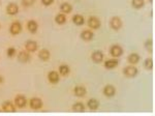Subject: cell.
Returning <instances> with one entry per match:
<instances>
[{"label":"cell","mask_w":155,"mask_h":116,"mask_svg":"<svg viewBox=\"0 0 155 116\" xmlns=\"http://www.w3.org/2000/svg\"><path fill=\"white\" fill-rule=\"evenodd\" d=\"M115 93H116V89H115V87L112 86V85H107V86L104 88V94L107 97H114Z\"/></svg>","instance_id":"cell-6"},{"label":"cell","mask_w":155,"mask_h":116,"mask_svg":"<svg viewBox=\"0 0 155 116\" xmlns=\"http://www.w3.org/2000/svg\"><path fill=\"white\" fill-rule=\"evenodd\" d=\"M110 52H111V55L113 57H120L122 54H123V49L121 48V46L119 45H113L110 49Z\"/></svg>","instance_id":"cell-1"},{"label":"cell","mask_w":155,"mask_h":116,"mask_svg":"<svg viewBox=\"0 0 155 116\" xmlns=\"http://www.w3.org/2000/svg\"><path fill=\"white\" fill-rule=\"evenodd\" d=\"M132 6L134 7V9H141V7L144 6L145 4V1L144 0H132Z\"/></svg>","instance_id":"cell-26"},{"label":"cell","mask_w":155,"mask_h":116,"mask_svg":"<svg viewBox=\"0 0 155 116\" xmlns=\"http://www.w3.org/2000/svg\"><path fill=\"white\" fill-rule=\"evenodd\" d=\"M22 3L24 6H30L34 3V0H22Z\"/></svg>","instance_id":"cell-30"},{"label":"cell","mask_w":155,"mask_h":116,"mask_svg":"<svg viewBox=\"0 0 155 116\" xmlns=\"http://www.w3.org/2000/svg\"><path fill=\"white\" fill-rule=\"evenodd\" d=\"M74 94L79 97H84V95L86 94V88L83 86H77L74 88Z\"/></svg>","instance_id":"cell-20"},{"label":"cell","mask_w":155,"mask_h":116,"mask_svg":"<svg viewBox=\"0 0 155 116\" xmlns=\"http://www.w3.org/2000/svg\"><path fill=\"white\" fill-rule=\"evenodd\" d=\"M127 60H128L129 63L136 64L140 61V56L137 54V53H132V54H130L128 57H127Z\"/></svg>","instance_id":"cell-19"},{"label":"cell","mask_w":155,"mask_h":116,"mask_svg":"<svg viewBox=\"0 0 155 116\" xmlns=\"http://www.w3.org/2000/svg\"><path fill=\"white\" fill-rule=\"evenodd\" d=\"M59 73H60L61 75H63V76L68 75V74H69V67H67V65H65V64L60 65V67H59Z\"/></svg>","instance_id":"cell-25"},{"label":"cell","mask_w":155,"mask_h":116,"mask_svg":"<svg viewBox=\"0 0 155 116\" xmlns=\"http://www.w3.org/2000/svg\"><path fill=\"white\" fill-rule=\"evenodd\" d=\"M110 26L114 30H119L122 27V21L119 17H113L110 21Z\"/></svg>","instance_id":"cell-2"},{"label":"cell","mask_w":155,"mask_h":116,"mask_svg":"<svg viewBox=\"0 0 155 116\" xmlns=\"http://www.w3.org/2000/svg\"><path fill=\"white\" fill-rule=\"evenodd\" d=\"M55 21H56V23H58V24H64L66 21V17L62 14L57 15L56 18H55Z\"/></svg>","instance_id":"cell-27"},{"label":"cell","mask_w":155,"mask_h":116,"mask_svg":"<svg viewBox=\"0 0 155 116\" xmlns=\"http://www.w3.org/2000/svg\"><path fill=\"white\" fill-rule=\"evenodd\" d=\"M88 26L92 29H97L101 27V21L96 17H90L88 19Z\"/></svg>","instance_id":"cell-4"},{"label":"cell","mask_w":155,"mask_h":116,"mask_svg":"<svg viewBox=\"0 0 155 116\" xmlns=\"http://www.w3.org/2000/svg\"><path fill=\"white\" fill-rule=\"evenodd\" d=\"M6 12L9 15H16L19 12V7L16 3H9L6 7Z\"/></svg>","instance_id":"cell-11"},{"label":"cell","mask_w":155,"mask_h":116,"mask_svg":"<svg viewBox=\"0 0 155 116\" xmlns=\"http://www.w3.org/2000/svg\"><path fill=\"white\" fill-rule=\"evenodd\" d=\"M60 9H61V12H64V14H69L72 9V6L69 3H67V2H64V3H62L61 5H60Z\"/></svg>","instance_id":"cell-21"},{"label":"cell","mask_w":155,"mask_h":116,"mask_svg":"<svg viewBox=\"0 0 155 116\" xmlns=\"http://www.w3.org/2000/svg\"><path fill=\"white\" fill-rule=\"evenodd\" d=\"M37 27H38V25L35 21H33V20H30V21L27 23V28L31 33H35L37 31Z\"/></svg>","instance_id":"cell-12"},{"label":"cell","mask_w":155,"mask_h":116,"mask_svg":"<svg viewBox=\"0 0 155 116\" xmlns=\"http://www.w3.org/2000/svg\"><path fill=\"white\" fill-rule=\"evenodd\" d=\"M25 47H26L27 51L35 52L37 49V44H36V42H34V41H28L26 43V46Z\"/></svg>","instance_id":"cell-14"},{"label":"cell","mask_w":155,"mask_h":116,"mask_svg":"<svg viewBox=\"0 0 155 116\" xmlns=\"http://www.w3.org/2000/svg\"><path fill=\"white\" fill-rule=\"evenodd\" d=\"M15 103H16V105L18 106L19 108H24L27 103L26 97H25L24 95H18V97H16V99H15Z\"/></svg>","instance_id":"cell-9"},{"label":"cell","mask_w":155,"mask_h":116,"mask_svg":"<svg viewBox=\"0 0 155 116\" xmlns=\"http://www.w3.org/2000/svg\"><path fill=\"white\" fill-rule=\"evenodd\" d=\"M18 59H19V61H21V62H27V61H29V59H30V55L27 52L22 51L19 53Z\"/></svg>","instance_id":"cell-16"},{"label":"cell","mask_w":155,"mask_h":116,"mask_svg":"<svg viewBox=\"0 0 155 116\" xmlns=\"http://www.w3.org/2000/svg\"><path fill=\"white\" fill-rule=\"evenodd\" d=\"M15 54H16V49H15V48H9V49L7 50V55H8V57H12Z\"/></svg>","instance_id":"cell-31"},{"label":"cell","mask_w":155,"mask_h":116,"mask_svg":"<svg viewBox=\"0 0 155 116\" xmlns=\"http://www.w3.org/2000/svg\"><path fill=\"white\" fill-rule=\"evenodd\" d=\"M2 109H3L4 112H8V113H14L16 111V108H15V106L11 102H4L2 104Z\"/></svg>","instance_id":"cell-8"},{"label":"cell","mask_w":155,"mask_h":116,"mask_svg":"<svg viewBox=\"0 0 155 116\" xmlns=\"http://www.w3.org/2000/svg\"><path fill=\"white\" fill-rule=\"evenodd\" d=\"M91 58L95 63H99V62H101L102 59H104V54H102V52L101 51H95V52H93Z\"/></svg>","instance_id":"cell-10"},{"label":"cell","mask_w":155,"mask_h":116,"mask_svg":"<svg viewBox=\"0 0 155 116\" xmlns=\"http://www.w3.org/2000/svg\"><path fill=\"white\" fill-rule=\"evenodd\" d=\"M41 2L45 4V5H50L54 2V0H41Z\"/></svg>","instance_id":"cell-32"},{"label":"cell","mask_w":155,"mask_h":116,"mask_svg":"<svg viewBox=\"0 0 155 116\" xmlns=\"http://www.w3.org/2000/svg\"><path fill=\"white\" fill-rule=\"evenodd\" d=\"M72 22H74L76 25H78V26L83 25L84 22H85L84 17L81 16V15H76V16H74V18H72Z\"/></svg>","instance_id":"cell-22"},{"label":"cell","mask_w":155,"mask_h":116,"mask_svg":"<svg viewBox=\"0 0 155 116\" xmlns=\"http://www.w3.org/2000/svg\"><path fill=\"white\" fill-rule=\"evenodd\" d=\"M72 109L76 112H84L85 111V106L82 103H76L74 106H72Z\"/></svg>","instance_id":"cell-24"},{"label":"cell","mask_w":155,"mask_h":116,"mask_svg":"<svg viewBox=\"0 0 155 116\" xmlns=\"http://www.w3.org/2000/svg\"><path fill=\"white\" fill-rule=\"evenodd\" d=\"M144 67H146L147 70H152L153 69V60L151 58H147L144 62Z\"/></svg>","instance_id":"cell-28"},{"label":"cell","mask_w":155,"mask_h":116,"mask_svg":"<svg viewBox=\"0 0 155 116\" xmlns=\"http://www.w3.org/2000/svg\"><path fill=\"white\" fill-rule=\"evenodd\" d=\"M30 107H31L32 109H34V110L41 109V108L42 107L41 100L38 99V97H33V99H31V101H30Z\"/></svg>","instance_id":"cell-5"},{"label":"cell","mask_w":155,"mask_h":116,"mask_svg":"<svg viewBox=\"0 0 155 116\" xmlns=\"http://www.w3.org/2000/svg\"><path fill=\"white\" fill-rule=\"evenodd\" d=\"M48 78H49L50 82H52V83H57L59 81V75H58V73L55 72V70L49 73Z\"/></svg>","instance_id":"cell-18"},{"label":"cell","mask_w":155,"mask_h":116,"mask_svg":"<svg viewBox=\"0 0 155 116\" xmlns=\"http://www.w3.org/2000/svg\"><path fill=\"white\" fill-rule=\"evenodd\" d=\"M123 73H124V75H125L126 77L134 78V77H136V76L137 75V70L136 67H132V65H130V67H126L125 69H124Z\"/></svg>","instance_id":"cell-3"},{"label":"cell","mask_w":155,"mask_h":116,"mask_svg":"<svg viewBox=\"0 0 155 116\" xmlns=\"http://www.w3.org/2000/svg\"><path fill=\"white\" fill-rule=\"evenodd\" d=\"M87 106H88V108L90 110H96L99 106V102L96 99H91V100L88 101Z\"/></svg>","instance_id":"cell-15"},{"label":"cell","mask_w":155,"mask_h":116,"mask_svg":"<svg viewBox=\"0 0 155 116\" xmlns=\"http://www.w3.org/2000/svg\"><path fill=\"white\" fill-rule=\"evenodd\" d=\"M11 33L12 34H14V35H16V34H19L20 32H21V30H22V26H21V24L19 23V22H14V23L12 24V26H11Z\"/></svg>","instance_id":"cell-7"},{"label":"cell","mask_w":155,"mask_h":116,"mask_svg":"<svg viewBox=\"0 0 155 116\" xmlns=\"http://www.w3.org/2000/svg\"><path fill=\"white\" fill-rule=\"evenodd\" d=\"M2 82H3V78H2L1 76H0V84H1Z\"/></svg>","instance_id":"cell-33"},{"label":"cell","mask_w":155,"mask_h":116,"mask_svg":"<svg viewBox=\"0 0 155 116\" xmlns=\"http://www.w3.org/2000/svg\"><path fill=\"white\" fill-rule=\"evenodd\" d=\"M150 2H153V0H150Z\"/></svg>","instance_id":"cell-34"},{"label":"cell","mask_w":155,"mask_h":116,"mask_svg":"<svg viewBox=\"0 0 155 116\" xmlns=\"http://www.w3.org/2000/svg\"><path fill=\"white\" fill-rule=\"evenodd\" d=\"M93 32L90 31V30H85L81 33V37L84 39V41H90V39H93Z\"/></svg>","instance_id":"cell-17"},{"label":"cell","mask_w":155,"mask_h":116,"mask_svg":"<svg viewBox=\"0 0 155 116\" xmlns=\"http://www.w3.org/2000/svg\"><path fill=\"white\" fill-rule=\"evenodd\" d=\"M145 48L148 51L152 52V50H153V42H152V39H148V41L145 43Z\"/></svg>","instance_id":"cell-29"},{"label":"cell","mask_w":155,"mask_h":116,"mask_svg":"<svg viewBox=\"0 0 155 116\" xmlns=\"http://www.w3.org/2000/svg\"><path fill=\"white\" fill-rule=\"evenodd\" d=\"M117 65H118V60L117 59H110V60H107V61L104 62V67L107 70L115 69Z\"/></svg>","instance_id":"cell-13"},{"label":"cell","mask_w":155,"mask_h":116,"mask_svg":"<svg viewBox=\"0 0 155 116\" xmlns=\"http://www.w3.org/2000/svg\"><path fill=\"white\" fill-rule=\"evenodd\" d=\"M38 56H39V58H41V60L47 61V60L50 58V52L48 51V50L44 49V50H41V51L38 53Z\"/></svg>","instance_id":"cell-23"}]
</instances>
